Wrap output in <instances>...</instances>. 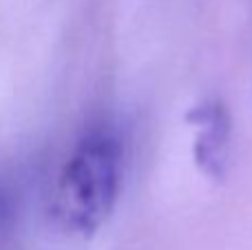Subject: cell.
I'll return each instance as SVG.
<instances>
[{
  "mask_svg": "<svg viewBox=\"0 0 252 250\" xmlns=\"http://www.w3.org/2000/svg\"><path fill=\"white\" fill-rule=\"evenodd\" d=\"M124 142L109 124L84 131L58 173L51 195L53 221L69 235H91L118 204Z\"/></svg>",
  "mask_w": 252,
  "mask_h": 250,
  "instance_id": "cell-1",
  "label": "cell"
},
{
  "mask_svg": "<svg viewBox=\"0 0 252 250\" xmlns=\"http://www.w3.org/2000/svg\"><path fill=\"white\" fill-rule=\"evenodd\" d=\"M186 122L195 128L192 157L197 168L215 182L223 180L230 164L232 140V120L226 104L219 97H208L188 111Z\"/></svg>",
  "mask_w": 252,
  "mask_h": 250,
  "instance_id": "cell-2",
  "label": "cell"
},
{
  "mask_svg": "<svg viewBox=\"0 0 252 250\" xmlns=\"http://www.w3.org/2000/svg\"><path fill=\"white\" fill-rule=\"evenodd\" d=\"M11 217H13V202H11L7 190L0 186V230L7 228Z\"/></svg>",
  "mask_w": 252,
  "mask_h": 250,
  "instance_id": "cell-3",
  "label": "cell"
}]
</instances>
